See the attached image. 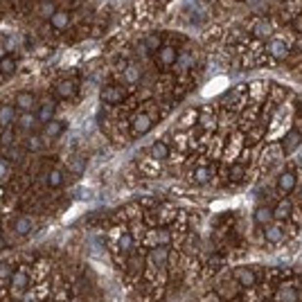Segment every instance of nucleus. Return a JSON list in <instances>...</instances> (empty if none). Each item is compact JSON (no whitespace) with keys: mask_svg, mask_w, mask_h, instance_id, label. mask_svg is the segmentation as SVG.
<instances>
[{"mask_svg":"<svg viewBox=\"0 0 302 302\" xmlns=\"http://www.w3.org/2000/svg\"><path fill=\"white\" fill-rule=\"evenodd\" d=\"M233 280L237 282V286H241V289H250V286L257 284V273L250 266H237L233 271Z\"/></svg>","mask_w":302,"mask_h":302,"instance_id":"obj_1","label":"nucleus"},{"mask_svg":"<svg viewBox=\"0 0 302 302\" xmlns=\"http://www.w3.org/2000/svg\"><path fill=\"white\" fill-rule=\"evenodd\" d=\"M296 185H298V174L293 172V169H284V172H280V176H278V190H280V194H291L293 190H296Z\"/></svg>","mask_w":302,"mask_h":302,"instance_id":"obj_2","label":"nucleus"},{"mask_svg":"<svg viewBox=\"0 0 302 302\" xmlns=\"http://www.w3.org/2000/svg\"><path fill=\"white\" fill-rule=\"evenodd\" d=\"M176 59H178V52H176L174 45H163L156 52V64H158V68H163V70L176 65Z\"/></svg>","mask_w":302,"mask_h":302,"instance_id":"obj_3","label":"nucleus"},{"mask_svg":"<svg viewBox=\"0 0 302 302\" xmlns=\"http://www.w3.org/2000/svg\"><path fill=\"white\" fill-rule=\"evenodd\" d=\"M102 99H104L106 104H122L124 99H127V90H124L122 86L110 84V86L102 88Z\"/></svg>","mask_w":302,"mask_h":302,"instance_id":"obj_4","label":"nucleus"},{"mask_svg":"<svg viewBox=\"0 0 302 302\" xmlns=\"http://www.w3.org/2000/svg\"><path fill=\"white\" fill-rule=\"evenodd\" d=\"M253 219L259 228H266L268 223H273L275 216H273V208H268V205H257L255 212H253Z\"/></svg>","mask_w":302,"mask_h":302,"instance_id":"obj_5","label":"nucleus"},{"mask_svg":"<svg viewBox=\"0 0 302 302\" xmlns=\"http://www.w3.org/2000/svg\"><path fill=\"white\" fill-rule=\"evenodd\" d=\"M149 259L156 268H165L169 261V248L167 246H153L149 253Z\"/></svg>","mask_w":302,"mask_h":302,"instance_id":"obj_6","label":"nucleus"},{"mask_svg":"<svg viewBox=\"0 0 302 302\" xmlns=\"http://www.w3.org/2000/svg\"><path fill=\"white\" fill-rule=\"evenodd\" d=\"M300 145H302V133L298 129H293V131H289V133L284 135V140H282V151H284V153H293Z\"/></svg>","mask_w":302,"mask_h":302,"instance_id":"obj_7","label":"nucleus"},{"mask_svg":"<svg viewBox=\"0 0 302 302\" xmlns=\"http://www.w3.org/2000/svg\"><path fill=\"white\" fill-rule=\"evenodd\" d=\"M268 52H271L273 59L282 61V59L289 57V45H286L282 39H271V41H268Z\"/></svg>","mask_w":302,"mask_h":302,"instance_id":"obj_8","label":"nucleus"},{"mask_svg":"<svg viewBox=\"0 0 302 302\" xmlns=\"http://www.w3.org/2000/svg\"><path fill=\"white\" fill-rule=\"evenodd\" d=\"M149 129H151V117L147 115V113H138V115L133 117V124H131L133 135H145Z\"/></svg>","mask_w":302,"mask_h":302,"instance_id":"obj_9","label":"nucleus"},{"mask_svg":"<svg viewBox=\"0 0 302 302\" xmlns=\"http://www.w3.org/2000/svg\"><path fill=\"white\" fill-rule=\"evenodd\" d=\"M264 239H266L268 244H282L284 241V230L278 226V223H268L264 228Z\"/></svg>","mask_w":302,"mask_h":302,"instance_id":"obj_10","label":"nucleus"},{"mask_svg":"<svg viewBox=\"0 0 302 302\" xmlns=\"http://www.w3.org/2000/svg\"><path fill=\"white\" fill-rule=\"evenodd\" d=\"M271 32H273V25H271V21H266V18H257L255 23H253V34L259 36V39H268Z\"/></svg>","mask_w":302,"mask_h":302,"instance_id":"obj_11","label":"nucleus"},{"mask_svg":"<svg viewBox=\"0 0 302 302\" xmlns=\"http://www.w3.org/2000/svg\"><path fill=\"white\" fill-rule=\"evenodd\" d=\"M149 153H151L153 160H165V158H169V145L167 142H163V140H158V142L151 145Z\"/></svg>","mask_w":302,"mask_h":302,"instance_id":"obj_12","label":"nucleus"},{"mask_svg":"<svg viewBox=\"0 0 302 302\" xmlns=\"http://www.w3.org/2000/svg\"><path fill=\"white\" fill-rule=\"evenodd\" d=\"M57 95L64 99H72L77 95V86L75 82H70V79H64V82H59L57 86Z\"/></svg>","mask_w":302,"mask_h":302,"instance_id":"obj_13","label":"nucleus"},{"mask_svg":"<svg viewBox=\"0 0 302 302\" xmlns=\"http://www.w3.org/2000/svg\"><path fill=\"white\" fill-rule=\"evenodd\" d=\"M291 212H293V205H291L289 198H284V201H280L278 208L273 210V216L278 221H286V219H291Z\"/></svg>","mask_w":302,"mask_h":302,"instance_id":"obj_14","label":"nucleus"},{"mask_svg":"<svg viewBox=\"0 0 302 302\" xmlns=\"http://www.w3.org/2000/svg\"><path fill=\"white\" fill-rule=\"evenodd\" d=\"M34 104H36V99L32 93H18L16 95V106L23 110V113H29V110L34 108Z\"/></svg>","mask_w":302,"mask_h":302,"instance_id":"obj_15","label":"nucleus"},{"mask_svg":"<svg viewBox=\"0 0 302 302\" xmlns=\"http://www.w3.org/2000/svg\"><path fill=\"white\" fill-rule=\"evenodd\" d=\"M50 23H52V27H54V29H59V32L68 29V25H70V16H68V12H61V9H57V12H54V16L50 18Z\"/></svg>","mask_w":302,"mask_h":302,"instance_id":"obj_16","label":"nucleus"},{"mask_svg":"<svg viewBox=\"0 0 302 302\" xmlns=\"http://www.w3.org/2000/svg\"><path fill=\"white\" fill-rule=\"evenodd\" d=\"M14 120H16V110H14V106H9V104L0 106V127H2V129L9 127Z\"/></svg>","mask_w":302,"mask_h":302,"instance_id":"obj_17","label":"nucleus"},{"mask_svg":"<svg viewBox=\"0 0 302 302\" xmlns=\"http://www.w3.org/2000/svg\"><path fill=\"white\" fill-rule=\"evenodd\" d=\"M27 282H29V278H27V271H25V268H21V271H16V273L12 275L14 291H25L27 289Z\"/></svg>","mask_w":302,"mask_h":302,"instance_id":"obj_18","label":"nucleus"},{"mask_svg":"<svg viewBox=\"0 0 302 302\" xmlns=\"http://www.w3.org/2000/svg\"><path fill=\"white\" fill-rule=\"evenodd\" d=\"M142 271H145V259L142 257H138V255H133L131 259H129V275L131 278H140L142 275Z\"/></svg>","mask_w":302,"mask_h":302,"instance_id":"obj_19","label":"nucleus"},{"mask_svg":"<svg viewBox=\"0 0 302 302\" xmlns=\"http://www.w3.org/2000/svg\"><path fill=\"white\" fill-rule=\"evenodd\" d=\"M54 104L52 102H45V104L39 108V113H36V117H39V122H43V124H47L50 120H54Z\"/></svg>","mask_w":302,"mask_h":302,"instance_id":"obj_20","label":"nucleus"},{"mask_svg":"<svg viewBox=\"0 0 302 302\" xmlns=\"http://www.w3.org/2000/svg\"><path fill=\"white\" fill-rule=\"evenodd\" d=\"M16 72V59L14 57H0V75H14Z\"/></svg>","mask_w":302,"mask_h":302,"instance_id":"obj_21","label":"nucleus"},{"mask_svg":"<svg viewBox=\"0 0 302 302\" xmlns=\"http://www.w3.org/2000/svg\"><path fill=\"white\" fill-rule=\"evenodd\" d=\"M14 230H16L18 235H29L32 233V219H29V216H18V219L14 221Z\"/></svg>","mask_w":302,"mask_h":302,"instance_id":"obj_22","label":"nucleus"},{"mask_svg":"<svg viewBox=\"0 0 302 302\" xmlns=\"http://www.w3.org/2000/svg\"><path fill=\"white\" fill-rule=\"evenodd\" d=\"M61 131H64V124L57 122V120H50V122L43 127V133H45V138H59V135H61Z\"/></svg>","mask_w":302,"mask_h":302,"instance_id":"obj_23","label":"nucleus"},{"mask_svg":"<svg viewBox=\"0 0 302 302\" xmlns=\"http://www.w3.org/2000/svg\"><path fill=\"white\" fill-rule=\"evenodd\" d=\"M36 122H39V117L34 115V113H32V110H29V113H23V115H18V127L21 129H34L36 127Z\"/></svg>","mask_w":302,"mask_h":302,"instance_id":"obj_24","label":"nucleus"},{"mask_svg":"<svg viewBox=\"0 0 302 302\" xmlns=\"http://www.w3.org/2000/svg\"><path fill=\"white\" fill-rule=\"evenodd\" d=\"M47 185L52 187V190L64 185V174H61V169H50V174H47Z\"/></svg>","mask_w":302,"mask_h":302,"instance_id":"obj_25","label":"nucleus"},{"mask_svg":"<svg viewBox=\"0 0 302 302\" xmlns=\"http://www.w3.org/2000/svg\"><path fill=\"white\" fill-rule=\"evenodd\" d=\"M210 174H212V172H210V167L201 165V167H196V169H194V180H196L198 185H205V183H208V180H210Z\"/></svg>","mask_w":302,"mask_h":302,"instance_id":"obj_26","label":"nucleus"},{"mask_svg":"<svg viewBox=\"0 0 302 302\" xmlns=\"http://www.w3.org/2000/svg\"><path fill=\"white\" fill-rule=\"evenodd\" d=\"M124 79H127V82H131V84L138 82V79H140V68H138V65L129 64L127 68H124Z\"/></svg>","mask_w":302,"mask_h":302,"instance_id":"obj_27","label":"nucleus"},{"mask_svg":"<svg viewBox=\"0 0 302 302\" xmlns=\"http://www.w3.org/2000/svg\"><path fill=\"white\" fill-rule=\"evenodd\" d=\"M156 241H158V246H169L172 244V233H169L167 228L156 230Z\"/></svg>","mask_w":302,"mask_h":302,"instance_id":"obj_28","label":"nucleus"},{"mask_svg":"<svg viewBox=\"0 0 302 302\" xmlns=\"http://www.w3.org/2000/svg\"><path fill=\"white\" fill-rule=\"evenodd\" d=\"M133 246H135V239H133V235H122L120 237V250H124V253H131L133 250Z\"/></svg>","mask_w":302,"mask_h":302,"instance_id":"obj_29","label":"nucleus"},{"mask_svg":"<svg viewBox=\"0 0 302 302\" xmlns=\"http://www.w3.org/2000/svg\"><path fill=\"white\" fill-rule=\"evenodd\" d=\"M244 176H246V167H244V165H235V167L230 169V180H233V183L244 180Z\"/></svg>","mask_w":302,"mask_h":302,"instance_id":"obj_30","label":"nucleus"},{"mask_svg":"<svg viewBox=\"0 0 302 302\" xmlns=\"http://www.w3.org/2000/svg\"><path fill=\"white\" fill-rule=\"evenodd\" d=\"M145 45H147V50H151V52H158V50L163 47V45H160V36H158V34L147 36V43H145Z\"/></svg>","mask_w":302,"mask_h":302,"instance_id":"obj_31","label":"nucleus"},{"mask_svg":"<svg viewBox=\"0 0 302 302\" xmlns=\"http://www.w3.org/2000/svg\"><path fill=\"white\" fill-rule=\"evenodd\" d=\"M12 142H14V131L9 127H5V129H2V133H0V145H2V147H12Z\"/></svg>","mask_w":302,"mask_h":302,"instance_id":"obj_32","label":"nucleus"},{"mask_svg":"<svg viewBox=\"0 0 302 302\" xmlns=\"http://www.w3.org/2000/svg\"><path fill=\"white\" fill-rule=\"evenodd\" d=\"M41 145H43V140L39 135H29L27 138V151H39Z\"/></svg>","mask_w":302,"mask_h":302,"instance_id":"obj_33","label":"nucleus"},{"mask_svg":"<svg viewBox=\"0 0 302 302\" xmlns=\"http://www.w3.org/2000/svg\"><path fill=\"white\" fill-rule=\"evenodd\" d=\"M54 12H57V9H54L52 2H43L41 9H39V14H41L43 18H52V16H54Z\"/></svg>","mask_w":302,"mask_h":302,"instance_id":"obj_34","label":"nucleus"},{"mask_svg":"<svg viewBox=\"0 0 302 302\" xmlns=\"http://www.w3.org/2000/svg\"><path fill=\"white\" fill-rule=\"evenodd\" d=\"M0 282H12V271H9L5 261L0 264Z\"/></svg>","mask_w":302,"mask_h":302,"instance_id":"obj_35","label":"nucleus"},{"mask_svg":"<svg viewBox=\"0 0 302 302\" xmlns=\"http://www.w3.org/2000/svg\"><path fill=\"white\" fill-rule=\"evenodd\" d=\"M280 293H282V302H296L298 300V296H293L291 289H282Z\"/></svg>","mask_w":302,"mask_h":302,"instance_id":"obj_36","label":"nucleus"},{"mask_svg":"<svg viewBox=\"0 0 302 302\" xmlns=\"http://www.w3.org/2000/svg\"><path fill=\"white\" fill-rule=\"evenodd\" d=\"M7 172H9V163H7V158H0V180L7 178Z\"/></svg>","mask_w":302,"mask_h":302,"instance_id":"obj_37","label":"nucleus"},{"mask_svg":"<svg viewBox=\"0 0 302 302\" xmlns=\"http://www.w3.org/2000/svg\"><path fill=\"white\" fill-rule=\"evenodd\" d=\"M176 61H180V68H190V65H192V57H187V54H185V57H180V59H176Z\"/></svg>","mask_w":302,"mask_h":302,"instance_id":"obj_38","label":"nucleus"},{"mask_svg":"<svg viewBox=\"0 0 302 302\" xmlns=\"http://www.w3.org/2000/svg\"><path fill=\"white\" fill-rule=\"evenodd\" d=\"M84 165H86V163H84V160H77V158H75V160H72V169H75L77 174H82V172H84Z\"/></svg>","mask_w":302,"mask_h":302,"instance_id":"obj_39","label":"nucleus"},{"mask_svg":"<svg viewBox=\"0 0 302 302\" xmlns=\"http://www.w3.org/2000/svg\"><path fill=\"white\" fill-rule=\"evenodd\" d=\"M284 93H286L284 88H278V86H275V88H273V99H278V102H282V99H284V97H282V95H284Z\"/></svg>","mask_w":302,"mask_h":302,"instance_id":"obj_40","label":"nucleus"},{"mask_svg":"<svg viewBox=\"0 0 302 302\" xmlns=\"http://www.w3.org/2000/svg\"><path fill=\"white\" fill-rule=\"evenodd\" d=\"M7 156L12 158V160H21V153H18V149H7Z\"/></svg>","mask_w":302,"mask_h":302,"instance_id":"obj_41","label":"nucleus"},{"mask_svg":"<svg viewBox=\"0 0 302 302\" xmlns=\"http://www.w3.org/2000/svg\"><path fill=\"white\" fill-rule=\"evenodd\" d=\"M7 248V241H5V237H2V235H0V253H2V250Z\"/></svg>","mask_w":302,"mask_h":302,"instance_id":"obj_42","label":"nucleus"},{"mask_svg":"<svg viewBox=\"0 0 302 302\" xmlns=\"http://www.w3.org/2000/svg\"><path fill=\"white\" fill-rule=\"evenodd\" d=\"M298 113H300V117H302V95H300V97H298Z\"/></svg>","mask_w":302,"mask_h":302,"instance_id":"obj_43","label":"nucleus"}]
</instances>
